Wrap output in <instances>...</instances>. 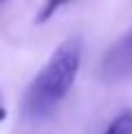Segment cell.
<instances>
[{
	"mask_svg": "<svg viewBox=\"0 0 132 134\" xmlns=\"http://www.w3.org/2000/svg\"><path fill=\"white\" fill-rule=\"evenodd\" d=\"M103 134H132V110H123L108 123Z\"/></svg>",
	"mask_w": 132,
	"mask_h": 134,
	"instance_id": "cell-3",
	"label": "cell"
},
{
	"mask_svg": "<svg viewBox=\"0 0 132 134\" xmlns=\"http://www.w3.org/2000/svg\"><path fill=\"white\" fill-rule=\"evenodd\" d=\"M66 2H68V0H46V2H44V7H42V11H40V15H37V22L48 20L55 11L62 7V4H66Z\"/></svg>",
	"mask_w": 132,
	"mask_h": 134,
	"instance_id": "cell-4",
	"label": "cell"
},
{
	"mask_svg": "<svg viewBox=\"0 0 132 134\" xmlns=\"http://www.w3.org/2000/svg\"><path fill=\"white\" fill-rule=\"evenodd\" d=\"M2 2H7V0H2Z\"/></svg>",
	"mask_w": 132,
	"mask_h": 134,
	"instance_id": "cell-5",
	"label": "cell"
},
{
	"mask_svg": "<svg viewBox=\"0 0 132 134\" xmlns=\"http://www.w3.org/2000/svg\"><path fill=\"white\" fill-rule=\"evenodd\" d=\"M99 75L106 83H121L132 75V26L106 51L99 64Z\"/></svg>",
	"mask_w": 132,
	"mask_h": 134,
	"instance_id": "cell-2",
	"label": "cell"
},
{
	"mask_svg": "<svg viewBox=\"0 0 132 134\" xmlns=\"http://www.w3.org/2000/svg\"><path fill=\"white\" fill-rule=\"evenodd\" d=\"M79 64L81 37H66L62 44H57L46 64L26 86L22 99V114L26 121L42 123L62 105L79 75Z\"/></svg>",
	"mask_w": 132,
	"mask_h": 134,
	"instance_id": "cell-1",
	"label": "cell"
}]
</instances>
